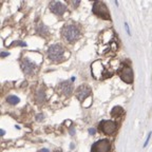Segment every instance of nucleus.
Segmentation results:
<instances>
[{
    "label": "nucleus",
    "mask_w": 152,
    "mask_h": 152,
    "mask_svg": "<svg viewBox=\"0 0 152 152\" xmlns=\"http://www.w3.org/2000/svg\"><path fill=\"white\" fill-rule=\"evenodd\" d=\"M61 35L66 39V41H68V42H74L79 37V30L75 26L68 24V26H64L62 28Z\"/></svg>",
    "instance_id": "nucleus-1"
},
{
    "label": "nucleus",
    "mask_w": 152,
    "mask_h": 152,
    "mask_svg": "<svg viewBox=\"0 0 152 152\" xmlns=\"http://www.w3.org/2000/svg\"><path fill=\"white\" fill-rule=\"evenodd\" d=\"M64 48L61 47L58 43H55L52 45L49 49H48V56L51 60L53 61H58V60L62 59V56H64Z\"/></svg>",
    "instance_id": "nucleus-2"
},
{
    "label": "nucleus",
    "mask_w": 152,
    "mask_h": 152,
    "mask_svg": "<svg viewBox=\"0 0 152 152\" xmlns=\"http://www.w3.org/2000/svg\"><path fill=\"white\" fill-rule=\"evenodd\" d=\"M93 13L95 15H97L98 17L102 19H106V20H110L111 16H110L109 10H108L107 5L104 4L102 1H96L93 5Z\"/></svg>",
    "instance_id": "nucleus-3"
},
{
    "label": "nucleus",
    "mask_w": 152,
    "mask_h": 152,
    "mask_svg": "<svg viewBox=\"0 0 152 152\" xmlns=\"http://www.w3.org/2000/svg\"><path fill=\"white\" fill-rule=\"evenodd\" d=\"M116 128H117L116 123L113 121H102L99 124V130L102 132H104V134H107V135H110V134L115 132Z\"/></svg>",
    "instance_id": "nucleus-4"
},
{
    "label": "nucleus",
    "mask_w": 152,
    "mask_h": 152,
    "mask_svg": "<svg viewBox=\"0 0 152 152\" xmlns=\"http://www.w3.org/2000/svg\"><path fill=\"white\" fill-rule=\"evenodd\" d=\"M111 144L108 140H100L96 142L92 147V152H109Z\"/></svg>",
    "instance_id": "nucleus-5"
},
{
    "label": "nucleus",
    "mask_w": 152,
    "mask_h": 152,
    "mask_svg": "<svg viewBox=\"0 0 152 152\" xmlns=\"http://www.w3.org/2000/svg\"><path fill=\"white\" fill-rule=\"evenodd\" d=\"M118 73L123 81H125L127 83H133V71L130 66H123Z\"/></svg>",
    "instance_id": "nucleus-6"
},
{
    "label": "nucleus",
    "mask_w": 152,
    "mask_h": 152,
    "mask_svg": "<svg viewBox=\"0 0 152 152\" xmlns=\"http://www.w3.org/2000/svg\"><path fill=\"white\" fill-rule=\"evenodd\" d=\"M91 94V89L88 85H81L76 91V97L79 102H83Z\"/></svg>",
    "instance_id": "nucleus-7"
},
{
    "label": "nucleus",
    "mask_w": 152,
    "mask_h": 152,
    "mask_svg": "<svg viewBox=\"0 0 152 152\" xmlns=\"http://www.w3.org/2000/svg\"><path fill=\"white\" fill-rule=\"evenodd\" d=\"M73 91V85H72L71 81H62L58 85L57 87V92L60 93V94H64V95H70Z\"/></svg>",
    "instance_id": "nucleus-8"
},
{
    "label": "nucleus",
    "mask_w": 152,
    "mask_h": 152,
    "mask_svg": "<svg viewBox=\"0 0 152 152\" xmlns=\"http://www.w3.org/2000/svg\"><path fill=\"white\" fill-rule=\"evenodd\" d=\"M50 9H51V12L54 13V14H56V15H62L66 11V5L61 2H58V1L52 2Z\"/></svg>",
    "instance_id": "nucleus-9"
},
{
    "label": "nucleus",
    "mask_w": 152,
    "mask_h": 152,
    "mask_svg": "<svg viewBox=\"0 0 152 152\" xmlns=\"http://www.w3.org/2000/svg\"><path fill=\"white\" fill-rule=\"evenodd\" d=\"M21 68L26 74H32L34 72V70L36 69V64L34 62L30 61L28 58H24L21 61Z\"/></svg>",
    "instance_id": "nucleus-10"
},
{
    "label": "nucleus",
    "mask_w": 152,
    "mask_h": 152,
    "mask_svg": "<svg viewBox=\"0 0 152 152\" xmlns=\"http://www.w3.org/2000/svg\"><path fill=\"white\" fill-rule=\"evenodd\" d=\"M123 112H124V110H123V108H121V107H114L113 109H112V111H111V116L118 117L119 115H121V114H123Z\"/></svg>",
    "instance_id": "nucleus-11"
},
{
    "label": "nucleus",
    "mask_w": 152,
    "mask_h": 152,
    "mask_svg": "<svg viewBox=\"0 0 152 152\" xmlns=\"http://www.w3.org/2000/svg\"><path fill=\"white\" fill-rule=\"evenodd\" d=\"M19 98L17 97V96H15V95H10L9 97L7 98V102H9V104H18L19 102Z\"/></svg>",
    "instance_id": "nucleus-12"
},
{
    "label": "nucleus",
    "mask_w": 152,
    "mask_h": 152,
    "mask_svg": "<svg viewBox=\"0 0 152 152\" xmlns=\"http://www.w3.org/2000/svg\"><path fill=\"white\" fill-rule=\"evenodd\" d=\"M150 136H151V132H149V134H148V136H147V140H146V142H145V145H144V147H146V146H147L148 142H149V140H150Z\"/></svg>",
    "instance_id": "nucleus-13"
},
{
    "label": "nucleus",
    "mask_w": 152,
    "mask_h": 152,
    "mask_svg": "<svg viewBox=\"0 0 152 152\" xmlns=\"http://www.w3.org/2000/svg\"><path fill=\"white\" fill-rule=\"evenodd\" d=\"M42 118H43V115H42V114H38V115H37V119H38V121H41Z\"/></svg>",
    "instance_id": "nucleus-14"
},
{
    "label": "nucleus",
    "mask_w": 152,
    "mask_h": 152,
    "mask_svg": "<svg viewBox=\"0 0 152 152\" xmlns=\"http://www.w3.org/2000/svg\"><path fill=\"white\" fill-rule=\"evenodd\" d=\"M89 133H90V134H94V133H95V130H94L93 128L89 129Z\"/></svg>",
    "instance_id": "nucleus-15"
},
{
    "label": "nucleus",
    "mask_w": 152,
    "mask_h": 152,
    "mask_svg": "<svg viewBox=\"0 0 152 152\" xmlns=\"http://www.w3.org/2000/svg\"><path fill=\"white\" fill-rule=\"evenodd\" d=\"M125 26H126V30H127V32H128V34L129 35H130V30H129V26H128V24H125Z\"/></svg>",
    "instance_id": "nucleus-16"
},
{
    "label": "nucleus",
    "mask_w": 152,
    "mask_h": 152,
    "mask_svg": "<svg viewBox=\"0 0 152 152\" xmlns=\"http://www.w3.org/2000/svg\"><path fill=\"white\" fill-rule=\"evenodd\" d=\"M7 55H9V53H4V52L1 53V56L2 57H5V56H7Z\"/></svg>",
    "instance_id": "nucleus-17"
},
{
    "label": "nucleus",
    "mask_w": 152,
    "mask_h": 152,
    "mask_svg": "<svg viewBox=\"0 0 152 152\" xmlns=\"http://www.w3.org/2000/svg\"><path fill=\"white\" fill-rule=\"evenodd\" d=\"M39 152H49V150H48V149H41Z\"/></svg>",
    "instance_id": "nucleus-18"
},
{
    "label": "nucleus",
    "mask_w": 152,
    "mask_h": 152,
    "mask_svg": "<svg viewBox=\"0 0 152 152\" xmlns=\"http://www.w3.org/2000/svg\"><path fill=\"white\" fill-rule=\"evenodd\" d=\"M4 130H0V134H1V135H4Z\"/></svg>",
    "instance_id": "nucleus-19"
},
{
    "label": "nucleus",
    "mask_w": 152,
    "mask_h": 152,
    "mask_svg": "<svg viewBox=\"0 0 152 152\" xmlns=\"http://www.w3.org/2000/svg\"><path fill=\"white\" fill-rule=\"evenodd\" d=\"M71 134H72V135L74 134V130H73V129H71Z\"/></svg>",
    "instance_id": "nucleus-20"
}]
</instances>
